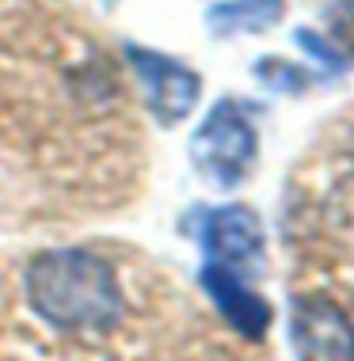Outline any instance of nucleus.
<instances>
[{"label": "nucleus", "mask_w": 354, "mask_h": 361, "mask_svg": "<svg viewBox=\"0 0 354 361\" xmlns=\"http://www.w3.org/2000/svg\"><path fill=\"white\" fill-rule=\"evenodd\" d=\"M126 57H130L134 73L141 76L153 114L164 126L183 122L187 114L194 111V103H199V95H202L199 73H191L183 61H175V57H168V54L145 50V46H130Z\"/></svg>", "instance_id": "7ed1b4c3"}, {"label": "nucleus", "mask_w": 354, "mask_h": 361, "mask_svg": "<svg viewBox=\"0 0 354 361\" xmlns=\"http://www.w3.org/2000/svg\"><path fill=\"white\" fill-rule=\"evenodd\" d=\"M301 361H354V324L328 300H301L290 319Z\"/></svg>", "instance_id": "20e7f679"}, {"label": "nucleus", "mask_w": 354, "mask_h": 361, "mask_svg": "<svg viewBox=\"0 0 354 361\" xmlns=\"http://www.w3.org/2000/svg\"><path fill=\"white\" fill-rule=\"evenodd\" d=\"M27 297L61 331H107L122 316V286L111 262L84 247L46 251L27 270Z\"/></svg>", "instance_id": "f257e3e1"}, {"label": "nucleus", "mask_w": 354, "mask_h": 361, "mask_svg": "<svg viewBox=\"0 0 354 361\" xmlns=\"http://www.w3.org/2000/svg\"><path fill=\"white\" fill-rule=\"evenodd\" d=\"M286 12V0H221L206 12V23L218 35L232 31H267Z\"/></svg>", "instance_id": "0eeeda50"}, {"label": "nucleus", "mask_w": 354, "mask_h": 361, "mask_svg": "<svg viewBox=\"0 0 354 361\" xmlns=\"http://www.w3.org/2000/svg\"><path fill=\"white\" fill-rule=\"evenodd\" d=\"M255 152H259V133L252 126V114L244 111L236 99L218 103L206 122L194 130L191 137V160L206 179H213L218 187H236L244 183V175L252 171Z\"/></svg>", "instance_id": "f03ea898"}, {"label": "nucleus", "mask_w": 354, "mask_h": 361, "mask_svg": "<svg viewBox=\"0 0 354 361\" xmlns=\"http://www.w3.org/2000/svg\"><path fill=\"white\" fill-rule=\"evenodd\" d=\"M328 27H331V42L343 57H354V0H339L328 12Z\"/></svg>", "instance_id": "1a4fd4ad"}, {"label": "nucleus", "mask_w": 354, "mask_h": 361, "mask_svg": "<svg viewBox=\"0 0 354 361\" xmlns=\"http://www.w3.org/2000/svg\"><path fill=\"white\" fill-rule=\"evenodd\" d=\"M206 247L218 267L225 270H240L248 262H259L263 251V232L252 209L244 206H225L218 213H210L206 221Z\"/></svg>", "instance_id": "39448f33"}, {"label": "nucleus", "mask_w": 354, "mask_h": 361, "mask_svg": "<svg viewBox=\"0 0 354 361\" xmlns=\"http://www.w3.org/2000/svg\"><path fill=\"white\" fill-rule=\"evenodd\" d=\"M255 76L267 87H274V92H301V87L312 84L309 73H301L293 61H278V57H263V61L255 65Z\"/></svg>", "instance_id": "6e6552de"}, {"label": "nucleus", "mask_w": 354, "mask_h": 361, "mask_svg": "<svg viewBox=\"0 0 354 361\" xmlns=\"http://www.w3.org/2000/svg\"><path fill=\"white\" fill-rule=\"evenodd\" d=\"M206 289L213 293V300L221 305V312L244 331V335L259 338L263 331H267V324H271L267 305L236 278V270H225L218 262H210V267H206Z\"/></svg>", "instance_id": "423d86ee"}]
</instances>
